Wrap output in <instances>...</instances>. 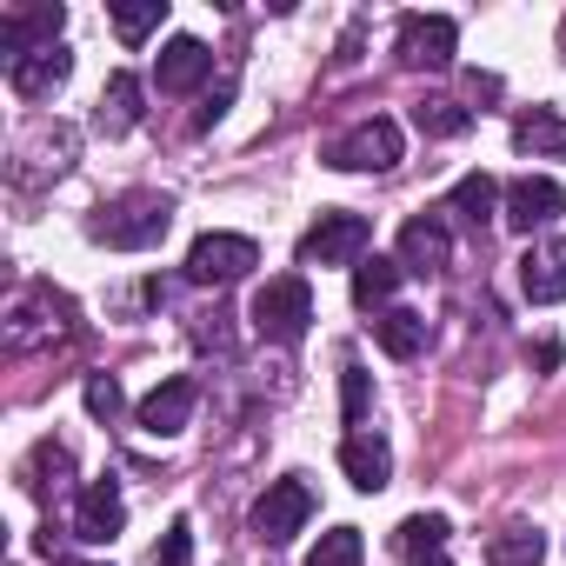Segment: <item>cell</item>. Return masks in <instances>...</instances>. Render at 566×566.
<instances>
[{
    "mask_svg": "<svg viewBox=\"0 0 566 566\" xmlns=\"http://www.w3.org/2000/svg\"><path fill=\"white\" fill-rule=\"evenodd\" d=\"M74 334H81V307L67 294H54L48 280H34V287L14 294V307H8V347L14 354L54 347V340H74Z\"/></svg>",
    "mask_w": 566,
    "mask_h": 566,
    "instance_id": "obj_1",
    "label": "cell"
},
{
    "mask_svg": "<svg viewBox=\"0 0 566 566\" xmlns=\"http://www.w3.org/2000/svg\"><path fill=\"white\" fill-rule=\"evenodd\" d=\"M174 227V200L167 193H120L94 213V240L114 247V253H140V247H160Z\"/></svg>",
    "mask_w": 566,
    "mask_h": 566,
    "instance_id": "obj_2",
    "label": "cell"
},
{
    "mask_svg": "<svg viewBox=\"0 0 566 566\" xmlns=\"http://www.w3.org/2000/svg\"><path fill=\"white\" fill-rule=\"evenodd\" d=\"M314 327V287H307V273H280L266 280V287L253 294V334L273 340V347H301Z\"/></svg>",
    "mask_w": 566,
    "mask_h": 566,
    "instance_id": "obj_3",
    "label": "cell"
},
{
    "mask_svg": "<svg viewBox=\"0 0 566 566\" xmlns=\"http://www.w3.org/2000/svg\"><path fill=\"white\" fill-rule=\"evenodd\" d=\"M367 240H374V220L367 213H347V207H327L307 240H301V266H360L367 260Z\"/></svg>",
    "mask_w": 566,
    "mask_h": 566,
    "instance_id": "obj_4",
    "label": "cell"
},
{
    "mask_svg": "<svg viewBox=\"0 0 566 566\" xmlns=\"http://www.w3.org/2000/svg\"><path fill=\"white\" fill-rule=\"evenodd\" d=\"M400 154H407V134L374 114V120L347 127V134L327 147V167H334V174H387V167H400Z\"/></svg>",
    "mask_w": 566,
    "mask_h": 566,
    "instance_id": "obj_5",
    "label": "cell"
},
{
    "mask_svg": "<svg viewBox=\"0 0 566 566\" xmlns=\"http://www.w3.org/2000/svg\"><path fill=\"white\" fill-rule=\"evenodd\" d=\"M314 520V486L294 473V480H273L260 500H253V539L260 546H287L301 526Z\"/></svg>",
    "mask_w": 566,
    "mask_h": 566,
    "instance_id": "obj_6",
    "label": "cell"
},
{
    "mask_svg": "<svg viewBox=\"0 0 566 566\" xmlns=\"http://www.w3.org/2000/svg\"><path fill=\"white\" fill-rule=\"evenodd\" d=\"M253 266H260V247L247 233H200L187 253V280H200V287H233Z\"/></svg>",
    "mask_w": 566,
    "mask_h": 566,
    "instance_id": "obj_7",
    "label": "cell"
},
{
    "mask_svg": "<svg viewBox=\"0 0 566 566\" xmlns=\"http://www.w3.org/2000/svg\"><path fill=\"white\" fill-rule=\"evenodd\" d=\"M61 28H67V8H61V0L8 8V14H0V54H8V67H14V61H28V54H41V48H61Z\"/></svg>",
    "mask_w": 566,
    "mask_h": 566,
    "instance_id": "obj_8",
    "label": "cell"
},
{
    "mask_svg": "<svg viewBox=\"0 0 566 566\" xmlns=\"http://www.w3.org/2000/svg\"><path fill=\"white\" fill-rule=\"evenodd\" d=\"M559 213H566V193H559L553 174H520V180L506 187V200H500V220H506L513 233H539V227H553Z\"/></svg>",
    "mask_w": 566,
    "mask_h": 566,
    "instance_id": "obj_9",
    "label": "cell"
},
{
    "mask_svg": "<svg viewBox=\"0 0 566 566\" xmlns=\"http://www.w3.org/2000/svg\"><path fill=\"white\" fill-rule=\"evenodd\" d=\"M453 54H460V28L447 14H400V61L407 67L440 74V67H453Z\"/></svg>",
    "mask_w": 566,
    "mask_h": 566,
    "instance_id": "obj_10",
    "label": "cell"
},
{
    "mask_svg": "<svg viewBox=\"0 0 566 566\" xmlns=\"http://www.w3.org/2000/svg\"><path fill=\"white\" fill-rule=\"evenodd\" d=\"M120 526H127L120 480H94V486L74 500V539H87V546H107V539H120Z\"/></svg>",
    "mask_w": 566,
    "mask_h": 566,
    "instance_id": "obj_11",
    "label": "cell"
},
{
    "mask_svg": "<svg viewBox=\"0 0 566 566\" xmlns=\"http://www.w3.org/2000/svg\"><path fill=\"white\" fill-rule=\"evenodd\" d=\"M394 260H400L407 273H420V280L440 273V266L453 260V233H447V220H440V213H413V220L400 227V253H394Z\"/></svg>",
    "mask_w": 566,
    "mask_h": 566,
    "instance_id": "obj_12",
    "label": "cell"
},
{
    "mask_svg": "<svg viewBox=\"0 0 566 566\" xmlns=\"http://www.w3.org/2000/svg\"><path fill=\"white\" fill-rule=\"evenodd\" d=\"M520 287H526L533 307L566 301V240H533V247L520 253Z\"/></svg>",
    "mask_w": 566,
    "mask_h": 566,
    "instance_id": "obj_13",
    "label": "cell"
},
{
    "mask_svg": "<svg viewBox=\"0 0 566 566\" xmlns=\"http://www.w3.org/2000/svg\"><path fill=\"white\" fill-rule=\"evenodd\" d=\"M207 74H213V54H207V41H193V34H174V41L160 48V61H154L160 94H193Z\"/></svg>",
    "mask_w": 566,
    "mask_h": 566,
    "instance_id": "obj_14",
    "label": "cell"
},
{
    "mask_svg": "<svg viewBox=\"0 0 566 566\" xmlns=\"http://www.w3.org/2000/svg\"><path fill=\"white\" fill-rule=\"evenodd\" d=\"M193 407H200V387H193V380H160V387L140 400V433L174 440V433L193 420Z\"/></svg>",
    "mask_w": 566,
    "mask_h": 566,
    "instance_id": "obj_15",
    "label": "cell"
},
{
    "mask_svg": "<svg viewBox=\"0 0 566 566\" xmlns=\"http://www.w3.org/2000/svg\"><path fill=\"white\" fill-rule=\"evenodd\" d=\"M67 74H74V54H67V48H41V54H28V61L8 67V87H14L21 101H54V94L67 87Z\"/></svg>",
    "mask_w": 566,
    "mask_h": 566,
    "instance_id": "obj_16",
    "label": "cell"
},
{
    "mask_svg": "<svg viewBox=\"0 0 566 566\" xmlns=\"http://www.w3.org/2000/svg\"><path fill=\"white\" fill-rule=\"evenodd\" d=\"M340 473H347L360 493H380V486L394 480V447H387L380 433H367V427H360V433H347V440H340Z\"/></svg>",
    "mask_w": 566,
    "mask_h": 566,
    "instance_id": "obj_17",
    "label": "cell"
},
{
    "mask_svg": "<svg viewBox=\"0 0 566 566\" xmlns=\"http://www.w3.org/2000/svg\"><path fill=\"white\" fill-rule=\"evenodd\" d=\"M500 200H506V187L493 180V174H467V180H453V193H447V213H460L473 233L500 213Z\"/></svg>",
    "mask_w": 566,
    "mask_h": 566,
    "instance_id": "obj_18",
    "label": "cell"
},
{
    "mask_svg": "<svg viewBox=\"0 0 566 566\" xmlns=\"http://www.w3.org/2000/svg\"><path fill=\"white\" fill-rule=\"evenodd\" d=\"M400 280H407V266H400V260H387V253L360 260V266H354V307H367V314L380 307V314H387V301L400 294Z\"/></svg>",
    "mask_w": 566,
    "mask_h": 566,
    "instance_id": "obj_19",
    "label": "cell"
},
{
    "mask_svg": "<svg viewBox=\"0 0 566 566\" xmlns=\"http://www.w3.org/2000/svg\"><path fill=\"white\" fill-rule=\"evenodd\" d=\"M94 127H101L107 140H114V134H127V127H140V81H134V74H114V81L101 87Z\"/></svg>",
    "mask_w": 566,
    "mask_h": 566,
    "instance_id": "obj_20",
    "label": "cell"
},
{
    "mask_svg": "<svg viewBox=\"0 0 566 566\" xmlns=\"http://www.w3.org/2000/svg\"><path fill=\"white\" fill-rule=\"evenodd\" d=\"M447 533H453V526H447V513H407V520L394 526V553H400V559H413V566H420V559H440Z\"/></svg>",
    "mask_w": 566,
    "mask_h": 566,
    "instance_id": "obj_21",
    "label": "cell"
},
{
    "mask_svg": "<svg viewBox=\"0 0 566 566\" xmlns=\"http://www.w3.org/2000/svg\"><path fill=\"white\" fill-rule=\"evenodd\" d=\"M374 340H380L394 360H413V354L427 347V314H413V307H387V314H374Z\"/></svg>",
    "mask_w": 566,
    "mask_h": 566,
    "instance_id": "obj_22",
    "label": "cell"
},
{
    "mask_svg": "<svg viewBox=\"0 0 566 566\" xmlns=\"http://www.w3.org/2000/svg\"><path fill=\"white\" fill-rule=\"evenodd\" d=\"M513 147H520V154H533V160H546V154H566V120H559L553 107H533V114L513 127Z\"/></svg>",
    "mask_w": 566,
    "mask_h": 566,
    "instance_id": "obj_23",
    "label": "cell"
},
{
    "mask_svg": "<svg viewBox=\"0 0 566 566\" xmlns=\"http://www.w3.org/2000/svg\"><path fill=\"white\" fill-rule=\"evenodd\" d=\"M486 559L493 566H539L546 559V539H539V526H500L486 539Z\"/></svg>",
    "mask_w": 566,
    "mask_h": 566,
    "instance_id": "obj_24",
    "label": "cell"
},
{
    "mask_svg": "<svg viewBox=\"0 0 566 566\" xmlns=\"http://www.w3.org/2000/svg\"><path fill=\"white\" fill-rule=\"evenodd\" d=\"M67 473H74V453H67L61 440H41V447H34V460H28V493H41V500H48Z\"/></svg>",
    "mask_w": 566,
    "mask_h": 566,
    "instance_id": "obj_25",
    "label": "cell"
},
{
    "mask_svg": "<svg viewBox=\"0 0 566 566\" xmlns=\"http://www.w3.org/2000/svg\"><path fill=\"white\" fill-rule=\"evenodd\" d=\"M413 127H420V134H433V140H453V134H467V127H473V114H467L460 101H420V107H413Z\"/></svg>",
    "mask_w": 566,
    "mask_h": 566,
    "instance_id": "obj_26",
    "label": "cell"
},
{
    "mask_svg": "<svg viewBox=\"0 0 566 566\" xmlns=\"http://www.w3.org/2000/svg\"><path fill=\"white\" fill-rule=\"evenodd\" d=\"M360 559H367L360 526H334V533H321V546L307 553V566H360Z\"/></svg>",
    "mask_w": 566,
    "mask_h": 566,
    "instance_id": "obj_27",
    "label": "cell"
},
{
    "mask_svg": "<svg viewBox=\"0 0 566 566\" xmlns=\"http://www.w3.org/2000/svg\"><path fill=\"white\" fill-rule=\"evenodd\" d=\"M167 21V0H140V8H114V34L134 48V41H147L154 28Z\"/></svg>",
    "mask_w": 566,
    "mask_h": 566,
    "instance_id": "obj_28",
    "label": "cell"
},
{
    "mask_svg": "<svg viewBox=\"0 0 566 566\" xmlns=\"http://www.w3.org/2000/svg\"><path fill=\"white\" fill-rule=\"evenodd\" d=\"M340 400H347V427H360L367 420V367L354 354L340 360Z\"/></svg>",
    "mask_w": 566,
    "mask_h": 566,
    "instance_id": "obj_29",
    "label": "cell"
},
{
    "mask_svg": "<svg viewBox=\"0 0 566 566\" xmlns=\"http://www.w3.org/2000/svg\"><path fill=\"white\" fill-rule=\"evenodd\" d=\"M81 394H87V413H94V420H120V407H127L114 374H87V387H81Z\"/></svg>",
    "mask_w": 566,
    "mask_h": 566,
    "instance_id": "obj_30",
    "label": "cell"
},
{
    "mask_svg": "<svg viewBox=\"0 0 566 566\" xmlns=\"http://www.w3.org/2000/svg\"><path fill=\"white\" fill-rule=\"evenodd\" d=\"M154 566H193V526H187V520H174V526L160 533V546H154Z\"/></svg>",
    "mask_w": 566,
    "mask_h": 566,
    "instance_id": "obj_31",
    "label": "cell"
},
{
    "mask_svg": "<svg viewBox=\"0 0 566 566\" xmlns=\"http://www.w3.org/2000/svg\"><path fill=\"white\" fill-rule=\"evenodd\" d=\"M227 101H233V74H227V81H220V87H213V94H207V107H200V114H193V127H200V134H207V127H213V120H220V114H227Z\"/></svg>",
    "mask_w": 566,
    "mask_h": 566,
    "instance_id": "obj_32",
    "label": "cell"
},
{
    "mask_svg": "<svg viewBox=\"0 0 566 566\" xmlns=\"http://www.w3.org/2000/svg\"><path fill=\"white\" fill-rule=\"evenodd\" d=\"M533 367H539V374H553V367H559V347H553V340H539V347H533Z\"/></svg>",
    "mask_w": 566,
    "mask_h": 566,
    "instance_id": "obj_33",
    "label": "cell"
},
{
    "mask_svg": "<svg viewBox=\"0 0 566 566\" xmlns=\"http://www.w3.org/2000/svg\"><path fill=\"white\" fill-rule=\"evenodd\" d=\"M420 566H447V559H420Z\"/></svg>",
    "mask_w": 566,
    "mask_h": 566,
    "instance_id": "obj_34",
    "label": "cell"
},
{
    "mask_svg": "<svg viewBox=\"0 0 566 566\" xmlns=\"http://www.w3.org/2000/svg\"><path fill=\"white\" fill-rule=\"evenodd\" d=\"M559 54H566V28H559Z\"/></svg>",
    "mask_w": 566,
    "mask_h": 566,
    "instance_id": "obj_35",
    "label": "cell"
},
{
    "mask_svg": "<svg viewBox=\"0 0 566 566\" xmlns=\"http://www.w3.org/2000/svg\"><path fill=\"white\" fill-rule=\"evenodd\" d=\"M81 566H94V559H81Z\"/></svg>",
    "mask_w": 566,
    "mask_h": 566,
    "instance_id": "obj_36",
    "label": "cell"
}]
</instances>
